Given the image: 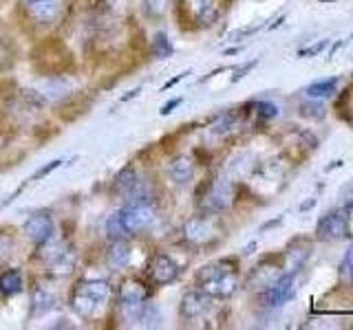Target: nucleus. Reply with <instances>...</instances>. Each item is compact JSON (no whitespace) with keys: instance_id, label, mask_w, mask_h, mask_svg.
Segmentation results:
<instances>
[{"instance_id":"1","label":"nucleus","mask_w":353,"mask_h":330,"mask_svg":"<svg viewBox=\"0 0 353 330\" xmlns=\"http://www.w3.org/2000/svg\"><path fill=\"white\" fill-rule=\"evenodd\" d=\"M196 286L210 297L228 300L239 291V271L234 260H219L208 264L196 275Z\"/></svg>"},{"instance_id":"2","label":"nucleus","mask_w":353,"mask_h":330,"mask_svg":"<svg viewBox=\"0 0 353 330\" xmlns=\"http://www.w3.org/2000/svg\"><path fill=\"white\" fill-rule=\"evenodd\" d=\"M108 300H110V286L99 280L77 282L71 295V304L75 308V313L86 319L97 317V313L108 304Z\"/></svg>"},{"instance_id":"3","label":"nucleus","mask_w":353,"mask_h":330,"mask_svg":"<svg viewBox=\"0 0 353 330\" xmlns=\"http://www.w3.org/2000/svg\"><path fill=\"white\" fill-rule=\"evenodd\" d=\"M234 201V187L225 179H216L208 185L205 194L199 198V207L203 214H221Z\"/></svg>"},{"instance_id":"4","label":"nucleus","mask_w":353,"mask_h":330,"mask_svg":"<svg viewBox=\"0 0 353 330\" xmlns=\"http://www.w3.org/2000/svg\"><path fill=\"white\" fill-rule=\"evenodd\" d=\"M298 278H301V269H290L287 273H281L268 289H265L263 300L268 306L276 308L290 302L298 291Z\"/></svg>"},{"instance_id":"5","label":"nucleus","mask_w":353,"mask_h":330,"mask_svg":"<svg viewBox=\"0 0 353 330\" xmlns=\"http://www.w3.org/2000/svg\"><path fill=\"white\" fill-rule=\"evenodd\" d=\"M349 236V218L342 209H331L316 223V238L323 242H338Z\"/></svg>"},{"instance_id":"6","label":"nucleus","mask_w":353,"mask_h":330,"mask_svg":"<svg viewBox=\"0 0 353 330\" xmlns=\"http://www.w3.org/2000/svg\"><path fill=\"white\" fill-rule=\"evenodd\" d=\"M216 236H219V229L212 220V214L194 216L190 220H185V225H183V238L194 247L210 245Z\"/></svg>"},{"instance_id":"7","label":"nucleus","mask_w":353,"mask_h":330,"mask_svg":"<svg viewBox=\"0 0 353 330\" xmlns=\"http://www.w3.org/2000/svg\"><path fill=\"white\" fill-rule=\"evenodd\" d=\"M143 302H146V291H143V286L137 282H126L121 286L119 300H117L121 319H124V322H137Z\"/></svg>"},{"instance_id":"8","label":"nucleus","mask_w":353,"mask_h":330,"mask_svg":"<svg viewBox=\"0 0 353 330\" xmlns=\"http://www.w3.org/2000/svg\"><path fill=\"white\" fill-rule=\"evenodd\" d=\"M121 212V220L128 229V234H139V231L148 229L154 220V207L152 205H126Z\"/></svg>"},{"instance_id":"9","label":"nucleus","mask_w":353,"mask_h":330,"mask_svg":"<svg viewBox=\"0 0 353 330\" xmlns=\"http://www.w3.org/2000/svg\"><path fill=\"white\" fill-rule=\"evenodd\" d=\"M179 264H176L170 256L165 253H157L150 262V280L157 286H165L179 278Z\"/></svg>"},{"instance_id":"10","label":"nucleus","mask_w":353,"mask_h":330,"mask_svg":"<svg viewBox=\"0 0 353 330\" xmlns=\"http://www.w3.org/2000/svg\"><path fill=\"white\" fill-rule=\"evenodd\" d=\"M183 9L199 25H212L221 14V3L219 0H183Z\"/></svg>"},{"instance_id":"11","label":"nucleus","mask_w":353,"mask_h":330,"mask_svg":"<svg viewBox=\"0 0 353 330\" xmlns=\"http://www.w3.org/2000/svg\"><path fill=\"white\" fill-rule=\"evenodd\" d=\"M210 308H212V297L203 293L201 289H196V291H188L183 295L179 313L183 319H199V317H203Z\"/></svg>"},{"instance_id":"12","label":"nucleus","mask_w":353,"mask_h":330,"mask_svg":"<svg viewBox=\"0 0 353 330\" xmlns=\"http://www.w3.org/2000/svg\"><path fill=\"white\" fill-rule=\"evenodd\" d=\"M22 231H25V236L40 245L47 238L53 236V220L49 214H33L25 220V225H22Z\"/></svg>"},{"instance_id":"13","label":"nucleus","mask_w":353,"mask_h":330,"mask_svg":"<svg viewBox=\"0 0 353 330\" xmlns=\"http://www.w3.org/2000/svg\"><path fill=\"white\" fill-rule=\"evenodd\" d=\"M168 174L176 185H188L194 179V159L188 157V154L174 157L168 165Z\"/></svg>"},{"instance_id":"14","label":"nucleus","mask_w":353,"mask_h":330,"mask_svg":"<svg viewBox=\"0 0 353 330\" xmlns=\"http://www.w3.org/2000/svg\"><path fill=\"white\" fill-rule=\"evenodd\" d=\"M130 256H132V249H130V245L124 238L113 240V245H110L108 251H106V264L113 271L126 269L128 262H130Z\"/></svg>"},{"instance_id":"15","label":"nucleus","mask_w":353,"mask_h":330,"mask_svg":"<svg viewBox=\"0 0 353 330\" xmlns=\"http://www.w3.org/2000/svg\"><path fill=\"white\" fill-rule=\"evenodd\" d=\"M53 306H55V295L47 289H42V286H36L31 293V315L33 317L44 315V313H49Z\"/></svg>"},{"instance_id":"16","label":"nucleus","mask_w":353,"mask_h":330,"mask_svg":"<svg viewBox=\"0 0 353 330\" xmlns=\"http://www.w3.org/2000/svg\"><path fill=\"white\" fill-rule=\"evenodd\" d=\"M25 289V280H22V273L18 269H9L5 273H0V293L5 297L18 295Z\"/></svg>"},{"instance_id":"17","label":"nucleus","mask_w":353,"mask_h":330,"mask_svg":"<svg viewBox=\"0 0 353 330\" xmlns=\"http://www.w3.org/2000/svg\"><path fill=\"white\" fill-rule=\"evenodd\" d=\"M33 7V16H36L38 22H51L60 16V0H42V3L31 5Z\"/></svg>"},{"instance_id":"18","label":"nucleus","mask_w":353,"mask_h":330,"mask_svg":"<svg viewBox=\"0 0 353 330\" xmlns=\"http://www.w3.org/2000/svg\"><path fill=\"white\" fill-rule=\"evenodd\" d=\"M336 88H338V77H329V80H318L314 84H309L305 88V93H307V97H312V99H323V97L334 95Z\"/></svg>"},{"instance_id":"19","label":"nucleus","mask_w":353,"mask_h":330,"mask_svg":"<svg viewBox=\"0 0 353 330\" xmlns=\"http://www.w3.org/2000/svg\"><path fill=\"white\" fill-rule=\"evenodd\" d=\"M236 128H239V115L234 113V110H230V113L221 115L210 130H212L214 137H228L230 132H234Z\"/></svg>"},{"instance_id":"20","label":"nucleus","mask_w":353,"mask_h":330,"mask_svg":"<svg viewBox=\"0 0 353 330\" xmlns=\"http://www.w3.org/2000/svg\"><path fill=\"white\" fill-rule=\"evenodd\" d=\"M75 260H77L75 251H71V249L62 251L60 256L49 264V267H51V273H53V275H69V273H73V269H75Z\"/></svg>"},{"instance_id":"21","label":"nucleus","mask_w":353,"mask_h":330,"mask_svg":"<svg viewBox=\"0 0 353 330\" xmlns=\"http://www.w3.org/2000/svg\"><path fill=\"white\" fill-rule=\"evenodd\" d=\"M64 251V242L62 240H58L55 236H51V238H47L44 242H40V249H38V258L42 260V262H47V264H51L55 258L60 256V253Z\"/></svg>"},{"instance_id":"22","label":"nucleus","mask_w":353,"mask_h":330,"mask_svg":"<svg viewBox=\"0 0 353 330\" xmlns=\"http://www.w3.org/2000/svg\"><path fill=\"white\" fill-rule=\"evenodd\" d=\"M137 322L141 328H159L161 326V311L157 304H146L143 302Z\"/></svg>"},{"instance_id":"23","label":"nucleus","mask_w":353,"mask_h":330,"mask_svg":"<svg viewBox=\"0 0 353 330\" xmlns=\"http://www.w3.org/2000/svg\"><path fill=\"white\" fill-rule=\"evenodd\" d=\"M137 183H139V174H137V170H135V168H124V170H121V172L115 176L113 187H115V192H119V194H124V196H126Z\"/></svg>"},{"instance_id":"24","label":"nucleus","mask_w":353,"mask_h":330,"mask_svg":"<svg viewBox=\"0 0 353 330\" xmlns=\"http://www.w3.org/2000/svg\"><path fill=\"white\" fill-rule=\"evenodd\" d=\"M106 234H108L110 240H119V238L128 236V229L124 225V220H121V212H115V214L108 216V220H106Z\"/></svg>"},{"instance_id":"25","label":"nucleus","mask_w":353,"mask_h":330,"mask_svg":"<svg viewBox=\"0 0 353 330\" xmlns=\"http://www.w3.org/2000/svg\"><path fill=\"white\" fill-rule=\"evenodd\" d=\"M172 42L168 40V36H165L163 31H159V33H154L152 36V53L157 55L159 60H163V58H170L172 55Z\"/></svg>"},{"instance_id":"26","label":"nucleus","mask_w":353,"mask_h":330,"mask_svg":"<svg viewBox=\"0 0 353 330\" xmlns=\"http://www.w3.org/2000/svg\"><path fill=\"white\" fill-rule=\"evenodd\" d=\"M14 60L16 58H14V49H11V44L0 38V73L9 71L11 66H14Z\"/></svg>"},{"instance_id":"27","label":"nucleus","mask_w":353,"mask_h":330,"mask_svg":"<svg viewBox=\"0 0 353 330\" xmlns=\"http://www.w3.org/2000/svg\"><path fill=\"white\" fill-rule=\"evenodd\" d=\"M254 108H256V115L263 121H270L274 117H279V106L272 102H254Z\"/></svg>"},{"instance_id":"28","label":"nucleus","mask_w":353,"mask_h":330,"mask_svg":"<svg viewBox=\"0 0 353 330\" xmlns=\"http://www.w3.org/2000/svg\"><path fill=\"white\" fill-rule=\"evenodd\" d=\"M301 115L303 117H312V119H323L327 115V108H325V104H320V102H309V104L301 106Z\"/></svg>"},{"instance_id":"29","label":"nucleus","mask_w":353,"mask_h":330,"mask_svg":"<svg viewBox=\"0 0 353 330\" xmlns=\"http://www.w3.org/2000/svg\"><path fill=\"white\" fill-rule=\"evenodd\" d=\"M329 47V40H318V42H314L312 47H307V49H298V58H314V55H318V53H323L325 49Z\"/></svg>"},{"instance_id":"30","label":"nucleus","mask_w":353,"mask_h":330,"mask_svg":"<svg viewBox=\"0 0 353 330\" xmlns=\"http://www.w3.org/2000/svg\"><path fill=\"white\" fill-rule=\"evenodd\" d=\"M62 163H64L62 159H55V161H51L49 165H42V168H40V170H38L36 174L31 176V181H40V179H44V176H49V174H51L53 170H58ZM31 181H29V183H31Z\"/></svg>"},{"instance_id":"31","label":"nucleus","mask_w":353,"mask_h":330,"mask_svg":"<svg viewBox=\"0 0 353 330\" xmlns=\"http://www.w3.org/2000/svg\"><path fill=\"white\" fill-rule=\"evenodd\" d=\"M340 275L349 278V282L353 284V249H349L345 260H342V264H340Z\"/></svg>"},{"instance_id":"32","label":"nucleus","mask_w":353,"mask_h":330,"mask_svg":"<svg viewBox=\"0 0 353 330\" xmlns=\"http://www.w3.org/2000/svg\"><path fill=\"white\" fill-rule=\"evenodd\" d=\"M259 64V60H252L250 64H245V66H241V69H236V73H234V77H232V84H236V82H241L243 80V77H245L252 69H254V66H256Z\"/></svg>"},{"instance_id":"33","label":"nucleus","mask_w":353,"mask_h":330,"mask_svg":"<svg viewBox=\"0 0 353 330\" xmlns=\"http://www.w3.org/2000/svg\"><path fill=\"white\" fill-rule=\"evenodd\" d=\"M185 75H190V71H183V73H179V75H176V77H172V80H168V82L163 84V88H161V91H168V88L176 86V84H179V82L183 80Z\"/></svg>"},{"instance_id":"34","label":"nucleus","mask_w":353,"mask_h":330,"mask_svg":"<svg viewBox=\"0 0 353 330\" xmlns=\"http://www.w3.org/2000/svg\"><path fill=\"white\" fill-rule=\"evenodd\" d=\"M183 102V99L179 97V99H172V102H168V104H165L163 108H161V115H170L172 113V110L176 108V106H179Z\"/></svg>"},{"instance_id":"35","label":"nucleus","mask_w":353,"mask_h":330,"mask_svg":"<svg viewBox=\"0 0 353 330\" xmlns=\"http://www.w3.org/2000/svg\"><path fill=\"white\" fill-rule=\"evenodd\" d=\"M283 223V216H276L274 220H268V223H265L263 227H261V231H268V229H272V227H279Z\"/></svg>"},{"instance_id":"36","label":"nucleus","mask_w":353,"mask_h":330,"mask_svg":"<svg viewBox=\"0 0 353 330\" xmlns=\"http://www.w3.org/2000/svg\"><path fill=\"white\" fill-rule=\"evenodd\" d=\"M338 168H342V161L338 159V161H331L327 168H325V172H334V170H338Z\"/></svg>"},{"instance_id":"37","label":"nucleus","mask_w":353,"mask_h":330,"mask_svg":"<svg viewBox=\"0 0 353 330\" xmlns=\"http://www.w3.org/2000/svg\"><path fill=\"white\" fill-rule=\"evenodd\" d=\"M316 205V198H309V201H305L303 205H301V212H307V209H312Z\"/></svg>"},{"instance_id":"38","label":"nucleus","mask_w":353,"mask_h":330,"mask_svg":"<svg viewBox=\"0 0 353 330\" xmlns=\"http://www.w3.org/2000/svg\"><path fill=\"white\" fill-rule=\"evenodd\" d=\"M254 249H256V242H250V245L243 249V256H250V253H254Z\"/></svg>"},{"instance_id":"39","label":"nucleus","mask_w":353,"mask_h":330,"mask_svg":"<svg viewBox=\"0 0 353 330\" xmlns=\"http://www.w3.org/2000/svg\"><path fill=\"white\" fill-rule=\"evenodd\" d=\"M139 95V88H135V91H128L124 97H121V102H126V99H130V97H137Z\"/></svg>"},{"instance_id":"40","label":"nucleus","mask_w":353,"mask_h":330,"mask_svg":"<svg viewBox=\"0 0 353 330\" xmlns=\"http://www.w3.org/2000/svg\"><path fill=\"white\" fill-rule=\"evenodd\" d=\"M283 22H285V16H281V18H276V22H274V25H270V29L274 31V29H279L281 25H283Z\"/></svg>"},{"instance_id":"41","label":"nucleus","mask_w":353,"mask_h":330,"mask_svg":"<svg viewBox=\"0 0 353 330\" xmlns=\"http://www.w3.org/2000/svg\"><path fill=\"white\" fill-rule=\"evenodd\" d=\"M239 51H241V49H228L225 55H234V53H239Z\"/></svg>"},{"instance_id":"42","label":"nucleus","mask_w":353,"mask_h":330,"mask_svg":"<svg viewBox=\"0 0 353 330\" xmlns=\"http://www.w3.org/2000/svg\"><path fill=\"white\" fill-rule=\"evenodd\" d=\"M3 249H5V242H3V238H0V256H3Z\"/></svg>"},{"instance_id":"43","label":"nucleus","mask_w":353,"mask_h":330,"mask_svg":"<svg viewBox=\"0 0 353 330\" xmlns=\"http://www.w3.org/2000/svg\"><path fill=\"white\" fill-rule=\"evenodd\" d=\"M36 3H42V0H27V5H36Z\"/></svg>"},{"instance_id":"44","label":"nucleus","mask_w":353,"mask_h":330,"mask_svg":"<svg viewBox=\"0 0 353 330\" xmlns=\"http://www.w3.org/2000/svg\"><path fill=\"white\" fill-rule=\"evenodd\" d=\"M318 3H334V0H318Z\"/></svg>"}]
</instances>
